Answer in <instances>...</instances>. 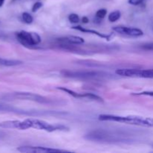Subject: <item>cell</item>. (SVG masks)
<instances>
[{
    "label": "cell",
    "mask_w": 153,
    "mask_h": 153,
    "mask_svg": "<svg viewBox=\"0 0 153 153\" xmlns=\"http://www.w3.org/2000/svg\"><path fill=\"white\" fill-rule=\"evenodd\" d=\"M85 138L91 141L105 143H130L134 141L122 133L105 129L93 130L85 134Z\"/></svg>",
    "instance_id": "6da1fadb"
},
{
    "label": "cell",
    "mask_w": 153,
    "mask_h": 153,
    "mask_svg": "<svg viewBox=\"0 0 153 153\" xmlns=\"http://www.w3.org/2000/svg\"><path fill=\"white\" fill-rule=\"evenodd\" d=\"M100 121H111V122L123 123L130 125L138 126L143 127L153 128V118L143 117L139 116H117L112 114H100L98 117Z\"/></svg>",
    "instance_id": "7a4b0ae2"
},
{
    "label": "cell",
    "mask_w": 153,
    "mask_h": 153,
    "mask_svg": "<svg viewBox=\"0 0 153 153\" xmlns=\"http://www.w3.org/2000/svg\"><path fill=\"white\" fill-rule=\"evenodd\" d=\"M35 128L38 130H43L48 132H52L55 131H68L69 128L63 125H52L43 120L34 118H28L24 120H19V130H26L28 128Z\"/></svg>",
    "instance_id": "3957f363"
},
{
    "label": "cell",
    "mask_w": 153,
    "mask_h": 153,
    "mask_svg": "<svg viewBox=\"0 0 153 153\" xmlns=\"http://www.w3.org/2000/svg\"><path fill=\"white\" fill-rule=\"evenodd\" d=\"M61 73L64 77L81 79V80L100 81L113 78L111 74L103 71H71V70H64L61 72Z\"/></svg>",
    "instance_id": "277c9868"
},
{
    "label": "cell",
    "mask_w": 153,
    "mask_h": 153,
    "mask_svg": "<svg viewBox=\"0 0 153 153\" xmlns=\"http://www.w3.org/2000/svg\"><path fill=\"white\" fill-rule=\"evenodd\" d=\"M16 37L19 43L25 47L30 49H38L37 45L41 42L40 35L37 33L28 32L25 31H21L16 33Z\"/></svg>",
    "instance_id": "5b68a950"
},
{
    "label": "cell",
    "mask_w": 153,
    "mask_h": 153,
    "mask_svg": "<svg viewBox=\"0 0 153 153\" xmlns=\"http://www.w3.org/2000/svg\"><path fill=\"white\" fill-rule=\"evenodd\" d=\"M4 98L17 99V100H29V101L36 102L38 103H42V104H50V103H52V101L46 97L38 95V94L28 92L13 93V94L6 95Z\"/></svg>",
    "instance_id": "8992f818"
},
{
    "label": "cell",
    "mask_w": 153,
    "mask_h": 153,
    "mask_svg": "<svg viewBox=\"0 0 153 153\" xmlns=\"http://www.w3.org/2000/svg\"><path fill=\"white\" fill-rule=\"evenodd\" d=\"M118 76L131 78L153 79V70H140V69H118L115 71Z\"/></svg>",
    "instance_id": "52a82bcc"
},
{
    "label": "cell",
    "mask_w": 153,
    "mask_h": 153,
    "mask_svg": "<svg viewBox=\"0 0 153 153\" xmlns=\"http://www.w3.org/2000/svg\"><path fill=\"white\" fill-rule=\"evenodd\" d=\"M0 111L8 112V113H15L19 114L29 115V116H40V115H49V111H28L18 108L10 105L1 104L0 103Z\"/></svg>",
    "instance_id": "ba28073f"
},
{
    "label": "cell",
    "mask_w": 153,
    "mask_h": 153,
    "mask_svg": "<svg viewBox=\"0 0 153 153\" xmlns=\"http://www.w3.org/2000/svg\"><path fill=\"white\" fill-rule=\"evenodd\" d=\"M17 150L24 153H52V152H69L67 150L53 149L44 146H22L17 148Z\"/></svg>",
    "instance_id": "9c48e42d"
},
{
    "label": "cell",
    "mask_w": 153,
    "mask_h": 153,
    "mask_svg": "<svg viewBox=\"0 0 153 153\" xmlns=\"http://www.w3.org/2000/svg\"><path fill=\"white\" fill-rule=\"evenodd\" d=\"M113 30L118 34L123 35L130 36V37H140L143 35V31L141 29L137 28H131L126 26H114L113 27Z\"/></svg>",
    "instance_id": "30bf717a"
},
{
    "label": "cell",
    "mask_w": 153,
    "mask_h": 153,
    "mask_svg": "<svg viewBox=\"0 0 153 153\" xmlns=\"http://www.w3.org/2000/svg\"><path fill=\"white\" fill-rule=\"evenodd\" d=\"M57 42L61 43H67L72 45H81L85 43V40L82 37L78 36H67L57 39Z\"/></svg>",
    "instance_id": "8fae6325"
},
{
    "label": "cell",
    "mask_w": 153,
    "mask_h": 153,
    "mask_svg": "<svg viewBox=\"0 0 153 153\" xmlns=\"http://www.w3.org/2000/svg\"><path fill=\"white\" fill-rule=\"evenodd\" d=\"M72 28H73V29H75V30H78V31H82V32H84V33H89V34H95V35L98 36L99 37H101V38H102V39H106L107 40H110L111 37V36H112V34H102V33H100V32H99V31H95V30L85 28H83V27L80 26V25L73 26V27H72Z\"/></svg>",
    "instance_id": "7c38bea8"
},
{
    "label": "cell",
    "mask_w": 153,
    "mask_h": 153,
    "mask_svg": "<svg viewBox=\"0 0 153 153\" xmlns=\"http://www.w3.org/2000/svg\"><path fill=\"white\" fill-rule=\"evenodd\" d=\"M22 64V61L19 60H9L0 58V66L4 67H15Z\"/></svg>",
    "instance_id": "4fadbf2b"
},
{
    "label": "cell",
    "mask_w": 153,
    "mask_h": 153,
    "mask_svg": "<svg viewBox=\"0 0 153 153\" xmlns=\"http://www.w3.org/2000/svg\"><path fill=\"white\" fill-rule=\"evenodd\" d=\"M79 98L80 99H88V100H94V101L98 102H103L102 98H101L99 96L96 95L94 94H91V93H86V94H80L79 95Z\"/></svg>",
    "instance_id": "5bb4252c"
},
{
    "label": "cell",
    "mask_w": 153,
    "mask_h": 153,
    "mask_svg": "<svg viewBox=\"0 0 153 153\" xmlns=\"http://www.w3.org/2000/svg\"><path fill=\"white\" fill-rule=\"evenodd\" d=\"M120 16H121L120 11H119V10H115V11L111 12V13L108 15V19L109 22H116V21H117L118 19L120 18Z\"/></svg>",
    "instance_id": "9a60e30c"
},
{
    "label": "cell",
    "mask_w": 153,
    "mask_h": 153,
    "mask_svg": "<svg viewBox=\"0 0 153 153\" xmlns=\"http://www.w3.org/2000/svg\"><path fill=\"white\" fill-rule=\"evenodd\" d=\"M57 89L67 93V94H68L69 95L72 96V97H73L74 98H79V95H80V94L75 92V91H72V90L69 89V88H64V87H58V88H57Z\"/></svg>",
    "instance_id": "2e32d148"
},
{
    "label": "cell",
    "mask_w": 153,
    "mask_h": 153,
    "mask_svg": "<svg viewBox=\"0 0 153 153\" xmlns=\"http://www.w3.org/2000/svg\"><path fill=\"white\" fill-rule=\"evenodd\" d=\"M22 19L23 22L26 24H31L33 22V17L31 14L25 12L22 14Z\"/></svg>",
    "instance_id": "e0dca14e"
},
{
    "label": "cell",
    "mask_w": 153,
    "mask_h": 153,
    "mask_svg": "<svg viewBox=\"0 0 153 153\" xmlns=\"http://www.w3.org/2000/svg\"><path fill=\"white\" fill-rule=\"evenodd\" d=\"M69 21L72 23H77L79 22V15L76 14V13H71V14L69 15L68 16Z\"/></svg>",
    "instance_id": "ac0fdd59"
},
{
    "label": "cell",
    "mask_w": 153,
    "mask_h": 153,
    "mask_svg": "<svg viewBox=\"0 0 153 153\" xmlns=\"http://www.w3.org/2000/svg\"><path fill=\"white\" fill-rule=\"evenodd\" d=\"M106 14H107V10L104 8L100 9V10H97V13H96V16H97V17L99 18V19H103V18L106 16Z\"/></svg>",
    "instance_id": "d6986e66"
},
{
    "label": "cell",
    "mask_w": 153,
    "mask_h": 153,
    "mask_svg": "<svg viewBox=\"0 0 153 153\" xmlns=\"http://www.w3.org/2000/svg\"><path fill=\"white\" fill-rule=\"evenodd\" d=\"M42 7H43V3L40 2V1H36V2L33 4L31 10H32V12H36Z\"/></svg>",
    "instance_id": "ffe728a7"
},
{
    "label": "cell",
    "mask_w": 153,
    "mask_h": 153,
    "mask_svg": "<svg viewBox=\"0 0 153 153\" xmlns=\"http://www.w3.org/2000/svg\"><path fill=\"white\" fill-rule=\"evenodd\" d=\"M132 95L134 96H149V97H153L152 91H143L140 93H133Z\"/></svg>",
    "instance_id": "44dd1931"
},
{
    "label": "cell",
    "mask_w": 153,
    "mask_h": 153,
    "mask_svg": "<svg viewBox=\"0 0 153 153\" xmlns=\"http://www.w3.org/2000/svg\"><path fill=\"white\" fill-rule=\"evenodd\" d=\"M141 48L144 50L147 51H153V43H144L141 46Z\"/></svg>",
    "instance_id": "7402d4cb"
},
{
    "label": "cell",
    "mask_w": 153,
    "mask_h": 153,
    "mask_svg": "<svg viewBox=\"0 0 153 153\" xmlns=\"http://www.w3.org/2000/svg\"><path fill=\"white\" fill-rule=\"evenodd\" d=\"M144 0H128V3L132 5H138V4H141Z\"/></svg>",
    "instance_id": "603a6c76"
},
{
    "label": "cell",
    "mask_w": 153,
    "mask_h": 153,
    "mask_svg": "<svg viewBox=\"0 0 153 153\" xmlns=\"http://www.w3.org/2000/svg\"><path fill=\"white\" fill-rule=\"evenodd\" d=\"M88 22H89V19L87 16H83V18H82V22H84V23H88Z\"/></svg>",
    "instance_id": "cb8c5ba5"
},
{
    "label": "cell",
    "mask_w": 153,
    "mask_h": 153,
    "mask_svg": "<svg viewBox=\"0 0 153 153\" xmlns=\"http://www.w3.org/2000/svg\"><path fill=\"white\" fill-rule=\"evenodd\" d=\"M4 1H5V0H0V7H2V5L4 3Z\"/></svg>",
    "instance_id": "d4e9b609"
},
{
    "label": "cell",
    "mask_w": 153,
    "mask_h": 153,
    "mask_svg": "<svg viewBox=\"0 0 153 153\" xmlns=\"http://www.w3.org/2000/svg\"><path fill=\"white\" fill-rule=\"evenodd\" d=\"M18 1V0H12V2H13V1ZM31 1H37V0H31Z\"/></svg>",
    "instance_id": "484cf974"
},
{
    "label": "cell",
    "mask_w": 153,
    "mask_h": 153,
    "mask_svg": "<svg viewBox=\"0 0 153 153\" xmlns=\"http://www.w3.org/2000/svg\"><path fill=\"white\" fill-rule=\"evenodd\" d=\"M152 30H153V24H152Z\"/></svg>",
    "instance_id": "4316f807"
}]
</instances>
